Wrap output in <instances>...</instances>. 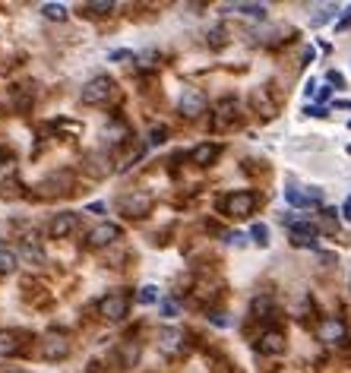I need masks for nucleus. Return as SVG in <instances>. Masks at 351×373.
<instances>
[{"label": "nucleus", "mask_w": 351, "mask_h": 373, "mask_svg": "<svg viewBox=\"0 0 351 373\" xmlns=\"http://www.w3.org/2000/svg\"><path fill=\"white\" fill-rule=\"evenodd\" d=\"M38 354L45 360H63L70 354V342L63 335H45L42 345H38Z\"/></svg>", "instance_id": "nucleus-10"}, {"label": "nucleus", "mask_w": 351, "mask_h": 373, "mask_svg": "<svg viewBox=\"0 0 351 373\" xmlns=\"http://www.w3.org/2000/svg\"><path fill=\"white\" fill-rule=\"evenodd\" d=\"M206 95H203L200 89H184L180 92V98H178V108H180V114L184 118H200L203 111H206Z\"/></svg>", "instance_id": "nucleus-8"}, {"label": "nucleus", "mask_w": 351, "mask_h": 373, "mask_svg": "<svg viewBox=\"0 0 351 373\" xmlns=\"http://www.w3.org/2000/svg\"><path fill=\"white\" fill-rule=\"evenodd\" d=\"M86 10H89L92 16H104L114 10V3H111V0H92V3H86Z\"/></svg>", "instance_id": "nucleus-21"}, {"label": "nucleus", "mask_w": 351, "mask_h": 373, "mask_svg": "<svg viewBox=\"0 0 351 373\" xmlns=\"http://www.w3.org/2000/svg\"><path fill=\"white\" fill-rule=\"evenodd\" d=\"M285 203L295 209H313V206H323V190L317 186H288L285 190Z\"/></svg>", "instance_id": "nucleus-3"}, {"label": "nucleus", "mask_w": 351, "mask_h": 373, "mask_svg": "<svg viewBox=\"0 0 351 373\" xmlns=\"http://www.w3.org/2000/svg\"><path fill=\"white\" fill-rule=\"evenodd\" d=\"M16 266H20V256H16L13 250L0 247V276H10V272H16Z\"/></svg>", "instance_id": "nucleus-17"}, {"label": "nucleus", "mask_w": 351, "mask_h": 373, "mask_svg": "<svg viewBox=\"0 0 351 373\" xmlns=\"http://www.w3.org/2000/svg\"><path fill=\"white\" fill-rule=\"evenodd\" d=\"M159 301H162V294L155 285H143V288H139V304H159Z\"/></svg>", "instance_id": "nucleus-20"}, {"label": "nucleus", "mask_w": 351, "mask_h": 373, "mask_svg": "<svg viewBox=\"0 0 351 373\" xmlns=\"http://www.w3.org/2000/svg\"><path fill=\"white\" fill-rule=\"evenodd\" d=\"M7 373H26V370H7Z\"/></svg>", "instance_id": "nucleus-32"}, {"label": "nucleus", "mask_w": 351, "mask_h": 373, "mask_svg": "<svg viewBox=\"0 0 351 373\" xmlns=\"http://www.w3.org/2000/svg\"><path fill=\"white\" fill-rule=\"evenodd\" d=\"M114 95V79L111 77H95L83 86V102L86 104H104Z\"/></svg>", "instance_id": "nucleus-5"}, {"label": "nucleus", "mask_w": 351, "mask_h": 373, "mask_svg": "<svg viewBox=\"0 0 351 373\" xmlns=\"http://www.w3.org/2000/svg\"><path fill=\"white\" fill-rule=\"evenodd\" d=\"M342 215H345V219L351 221V196H348V200H345V206H342Z\"/></svg>", "instance_id": "nucleus-29"}, {"label": "nucleus", "mask_w": 351, "mask_h": 373, "mask_svg": "<svg viewBox=\"0 0 351 373\" xmlns=\"http://www.w3.org/2000/svg\"><path fill=\"white\" fill-rule=\"evenodd\" d=\"M332 10H336L332 3H329V7H320V13L313 16V26H323V22H329L332 19Z\"/></svg>", "instance_id": "nucleus-24"}, {"label": "nucleus", "mask_w": 351, "mask_h": 373, "mask_svg": "<svg viewBox=\"0 0 351 373\" xmlns=\"http://www.w3.org/2000/svg\"><path fill=\"white\" fill-rule=\"evenodd\" d=\"M127 310H130V297L120 294V291H111L108 297L98 301V313H102L104 319H111V323H120V319L127 317Z\"/></svg>", "instance_id": "nucleus-2"}, {"label": "nucleus", "mask_w": 351, "mask_h": 373, "mask_svg": "<svg viewBox=\"0 0 351 373\" xmlns=\"http://www.w3.org/2000/svg\"><path fill=\"white\" fill-rule=\"evenodd\" d=\"M329 83H332V86H342V77H338L336 70H332V73H329Z\"/></svg>", "instance_id": "nucleus-31"}, {"label": "nucleus", "mask_w": 351, "mask_h": 373, "mask_svg": "<svg viewBox=\"0 0 351 373\" xmlns=\"http://www.w3.org/2000/svg\"><path fill=\"white\" fill-rule=\"evenodd\" d=\"M117 209H120V215H127V219H143L152 209V196L146 193V190H133V193L120 196Z\"/></svg>", "instance_id": "nucleus-1"}, {"label": "nucleus", "mask_w": 351, "mask_h": 373, "mask_svg": "<svg viewBox=\"0 0 351 373\" xmlns=\"http://www.w3.org/2000/svg\"><path fill=\"white\" fill-rule=\"evenodd\" d=\"M228 13H244V16H254V19H263L266 16V7L263 3H244V0H237V3H228Z\"/></svg>", "instance_id": "nucleus-16"}, {"label": "nucleus", "mask_w": 351, "mask_h": 373, "mask_svg": "<svg viewBox=\"0 0 351 373\" xmlns=\"http://www.w3.org/2000/svg\"><path fill=\"white\" fill-rule=\"evenodd\" d=\"M117 237H120V228L111 225V221H102V225H95V228L89 231L86 244H89V247H108V244H114Z\"/></svg>", "instance_id": "nucleus-12"}, {"label": "nucleus", "mask_w": 351, "mask_h": 373, "mask_svg": "<svg viewBox=\"0 0 351 373\" xmlns=\"http://www.w3.org/2000/svg\"><path fill=\"white\" fill-rule=\"evenodd\" d=\"M184 345H187V339H184V332L180 329H174V326H162L159 329V348L165 354H171L174 358V354L184 351Z\"/></svg>", "instance_id": "nucleus-11"}, {"label": "nucleus", "mask_w": 351, "mask_h": 373, "mask_svg": "<svg viewBox=\"0 0 351 373\" xmlns=\"http://www.w3.org/2000/svg\"><path fill=\"white\" fill-rule=\"evenodd\" d=\"M256 348H260V354L276 358V354H285V348H288V339H285L282 329H266L260 335V342H256Z\"/></svg>", "instance_id": "nucleus-9"}, {"label": "nucleus", "mask_w": 351, "mask_h": 373, "mask_svg": "<svg viewBox=\"0 0 351 373\" xmlns=\"http://www.w3.org/2000/svg\"><path fill=\"white\" fill-rule=\"evenodd\" d=\"M256 209V193H250V190H237V193H231L225 200V212L234 215V219H250Z\"/></svg>", "instance_id": "nucleus-6"}, {"label": "nucleus", "mask_w": 351, "mask_h": 373, "mask_svg": "<svg viewBox=\"0 0 351 373\" xmlns=\"http://www.w3.org/2000/svg\"><path fill=\"white\" fill-rule=\"evenodd\" d=\"M111 61H130V57H133V51H111Z\"/></svg>", "instance_id": "nucleus-27"}, {"label": "nucleus", "mask_w": 351, "mask_h": 373, "mask_svg": "<svg viewBox=\"0 0 351 373\" xmlns=\"http://www.w3.org/2000/svg\"><path fill=\"white\" fill-rule=\"evenodd\" d=\"M22 256H26L29 263H35V266H45V250L38 247V241H26V244H22Z\"/></svg>", "instance_id": "nucleus-18"}, {"label": "nucleus", "mask_w": 351, "mask_h": 373, "mask_svg": "<svg viewBox=\"0 0 351 373\" xmlns=\"http://www.w3.org/2000/svg\"><path fill=\"white\" fill-rule=\"evenodd\" d=\"M162 317H178V301H159Z\"/></svg>", "instance_id": "nucleus-25"}, {"label": "nucleus", "mask_w": 351, "mask_h": 373, "mask_svg": "<svg viewBox=\"0 0 351 373\" xmlns=\"http://www.w3.org/2000/svg\"><path fill=\"white\" fill-rule=\"evenodd\" d=\"M42 16H45V19L63 22V19H67V7H63V3H45V7H42Z\"/></svg>", "instance_id": "nucleus-19"}, {"label": "nucleus", "mask_w": 351, "mask_h": 373, "mask_svg": "<svg viewBox=\"0 0 351 373\" xmlns=\"http://www.w3.org/2000/svg\"><path fill=\"white\" fill-rule=\"evenodd\" d=\"M272 310V301H269V297H256L254 301V313H269Z\"/></svg>", "instance_id": "nucleus-26"}, {"label": "nucleus", "mask_w": 351, "mask_h": 373, "mask_svg": "<svg viewBox=\"0 0 351 373\" xmlns=\"http://www.w3.org/2000/svg\"><path fill=\"white\" fill-rule=\"evenodd\" d=\"M317 98H320V102H326V98H329V86H323V89H317Z\"/></svg>", "instance_id": "nucleus-30"}, {"label": "nucleus", "mask_w": 351, "mask_h": 373, "mask_svg": "<svg viewBox=\"0 0 351 373\" xmlns=\"http://www.w3.org/2000/svg\"><path fill=\"white\" fill-rule=\"evenodd\" d=\"M288 235H291V244H295V247H310V244L320 237V228L310 219H295V215H291Z\"/></svg>", "instance_id": "nucleus-4"}, {"label": "nucleus", "mask_w": 351, "mask_h": 373, "mask_svg": "<svg viewBox=\"0 0 351 373\" xmlns=\"http://www.w3.org/2000/svg\"><path fill=\"white\" fill-rule=\"evenodd\" d=\"M317 335H320V342H326V345H342V342L348 339V326L336 317H326V319H320Z\"/></svg>", "instance_id": "nucleus-7"}, {"label": "nucleus", "mask_w": 351, "mask_h": 373, "mask_svg": "<svg viewBox=\"0 0 351 373\" xmlns=\"http://www.w3.org/2000/svg\"><path fill=\"white\" fill-rule=\"evenodd\" d=\"M79 228V215L76 212H61V215H54V221H51V237H70L73 231Z\"/></svg>", "instance_id": "nucleus-13"}, {"label": "nucleus", "mask_w": 351, "mask_h": 373, "mask_svg": "<svg viewBox=\"0 0 351 373\" xmlns=\"http://www.w3.org/2000/svg\"><path fill=\"white\" fill-rule=\"evenodd\" d=\"M219 152L221 149L215 143H203V145H196V149L190 152V161L193 165H212V161L219 159Z\"/></svg>", "instance_id": "nucleus-14"}, {"label": "nucleus", "mask_w": 351, "mask_h": 373, "mask_svg": "<svg viewBox=\"0 0 351 373\" xmlns=\"http://www.w3.org/2000/svg\"><path fill=\"white\" fill-rule=\"evenodd\" d=\"M244 241H247V235H237V231H234V235H228V244H234V247H241Z\"/></svg>", "instance_id": "nucleus-28"}, {"label": "nucleus", "mask_w": 351, "mask_h": 373, "mask_svg": "<svg viewBox=\"0 0 351 373\" xmlns=\"http://www.w3.org/2000/svg\"><path fill=\"white\" fill-rule=\"evenodd\" d=\"M165 136H168V127H152V130H149V143L152 145H162V143H165Z\"/></svg>", "instance_id": "nucleus-23"}, {"label": "nucleus", "mask_w": 351, "mask_h": 373, "mask_svg": "<svg viewBox=\"0 0 351 373\" xmlns=\"http://www.w3.org/2000/svg\"><path fill=\"white\" fill-rule=\"evenodd\" d=\"M20 332H0V358H13V354H20Z\"/></svg>", "instance_id": "nucleus-15"}, {"label": "nucleus", "mask_w": 351, "mask_h": 373, "mask_svg": "<svg viewBox=\"0 0 351 373\" xmlns=\"http://www.w3.org/2000/svg\"><path fill=\"white\" fill-rule=\"evenodd\" d=\"M250 237H254L256 244H260V247H269V225H254V228H250Z\"/></svg>", "instance_id": "nucleus-22"}]
</instances>
